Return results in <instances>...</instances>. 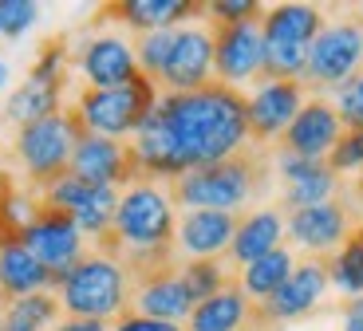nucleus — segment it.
Returning a JSON list of instances; mask_svg holds the SVG:
<instances>
[{"mask_svg": "<svg viewBox=\"0 0 363 331\" xmlns=\"http://www.w3.org/2000/svg\"><path fill=\"white\" fill-rule=\"evenodd\" d=\"M158 115L166 118L186 174L233 158L249 142V99L225 83H206L186 95H158Z\"/></svg>", "mask_w": 363, "mask_h": 331, "instance_id": "f257e3e1", "label": "nucleus"}, {"mask_svg": "<svg viewBox=\"0 0 363 331\" xmlns=\"http://www.w3.org/2000/svg\"><path fill=\"white\" fill-rule=\"evenodd\" d=\"M269 186V158L261 150H237L233 158L198 166V170L182 174L166 181L174 206L182 209H221V213H241L245 201L264 193Z\"/></svg>", "mask_w": 363, "mask_h": 331, "instance_id": "f03ea898", "label": "nucleus"}, {"mask_svg": "<svg viewBox=\"0 0 363 331\" xmlns=\"http://www.w3.org/2000/svg\"><path fill=\"white\" fill-rule=\"evenodd\" d=\"M83 135H87V126H83V118L75 107L20 126L16 142H12V154H16V162L24 166L28 189H32V193L44 189L48 181H55L60 174L72 170L75 142H79Z\"/></svg>", "mask_w": 363, "mask_h": 331, "instance_id": "7ed1b4c3", "label": "nucleus"}, {"mask_svg": "<svg viewBox=\"0 0 363 331\" xmlns=\"http://www.w3.org/2000/svg\"><path fill=\"white\" fill-rule=\"evenodd\" d=\"M324 32V12L312 4H277L264 9L261 36H264V67L261 83L277 79H304L308 47Z\"/></svg>", "mask_w": 363, "mask_h": 331, "instance_id": "20e7f679", "label": "nucleus"}, {"mask_svg": "<svg viewBox=\"0 0 363 331\" xmlns=\"http://www.w3.org/2000/svg\"><path fill=\"white\" fill-rule=\"evenodd\" d=\"M60 304L67 315H79V320H118V315L130 308V284L127 272L118 269L115 260L91 252L60 280Z\"/></svg>", "mask_w": 363, "mask_h": 331, "instance_id": "39448f33", "label": "nucleus"}, {"mask_svg": "<svg viewBox=\"0 0 363 331\" xmlns=\"http://www.w3.org/2000/svg\"><path fill=\"white\" fill-rule=\"evenodd\" d=\"M155 103H158V83L146 79L143 72L127 87H111V91L83 87L75 95V111H79L87 135H103V138L135 135L143 118L155 111Z\"/></svg>", "mask_w": 363, "mask_h": 331, "instance_id": "423d86ee", "label": "nucleus"}, {"mask_svg": "<svg viewBox=\"0 0 363 331\" xmlns=\"http://www.w3.org/2000/svg\"><path fill=\"white\" fill-rule=\"evenodd\" d=\"M363 67V16L340 20V24H324L316 40L308 47V67H304V91L332 87L347 83L352 75H359Z\"/></svg>", "mask_w": 363, "mask_h": 331, "instance_id": "0eeeda50", "label": "nucleus"}, {"mask_svg": "<svg viewBox=\"0 0 363 331\" xmlns=\"http://www.w3.org/2000/svg\"><path fill=\"white\" fill-rule=\"evenodd\" d=\"M328 284H332V280H328V257H312V260H304V264H296L292 276L284 280L264 304H253L245 331L284 327V323H296V320H304V315H312L320 304V296L328 292Z\"/></svg>", "mask_w": 363, "mask_h": 331, "instance_id": "6e6552de", "label": "nucleus"}, {"mask_svg": "<svg viewBox=\"0 0 363 331\" xmlns=\"http://www.w3.org/2000/svg\"><path fill=\"white\" fill-rule=\"evenodd\" d=\"M20 245L52 272V288H60V280L83 260V233L75 229L72 213L52 209V206H44V201L36 206V217H32V225L24 229V241Z\"/></svg>", "mask_w": 363, "mask_h": 331, "instance_id": "1a4fd4ad", "label": "nucleus"}, {"mask_svg": "<svg viewBox=\"0 0 363 331\" xmlns=\"http://www.w3.org/2000/svg\"><path fill=\"white\" fill-rule=\"evenodd\" d=\"M209 36H213V75H218V83L237 87L245 79H261V67H264L261 20H249V24L209 20Z\"/></svg>", "mask_w": 363, "mask_h": 331, "instance_id": "9d476101", "label": "nucleus"}, {"mask_svg": "<svg viewBox=\"0 0 363 331\" xmlns=\"http://www.w3.org/2000/svg\"><path fill=\"white\" fill-rule=\"evenodd\" d=\"M72 174L79 181H87V186H115V189L143 181L135 150L123 146L118 138H103V135H83L79 142H75Z\"/></svg>", "mask_w": 363, "mask_h": 331, "instance_id": "9b49d317", "label": "nucleus"}, {"mask_svg": "<svg viewBox=\"0 0 363 331\" xmlns=\"http://www.w3.org/2000/svg\"><path fill=\"white\" fill-rule=\"evenodd\" d=\"M209 75H213V36H209V28H178L158 87H166V95H186V91L206 87Z\"/></svg>", "mask_w": 363, "mask_h": 331, "instance_id": "f8f14e48", "label": "nucleus"}, {"mask_svg": "<svg viewBox=\"0 0 363 331\" xmlns=\"http://www.w3.org/2000/svg\"><path fill=\"white\" fill-rule=\"evenodd\" d=\"M344 135V123H340L336 107L324 103V99H308L300 115L292 118V126L281 135V154H296V158L308 162H324L332 154V146Z\"/></svg>", "mask_w": 363, "mask_h": 331, "instance_id": "ddd939ff", "label": "nucleus"}, {"mask_svg": "<svg viewBox=\"0 0 363 331\" xmlns=\"http://www.w3.org/2000/svg\"><path fill=\"white\" fill-rule=\"evenodd\" d=\"M355 217L347 209V201H324V206H308V209H292L284 229L289 237L308 252H332L347 241V233L355 229Z\"/></svg>", "mask_w": 363, "mask_h": 331, "instance_id": "4468645a", "label": "nucleus"}, {"mask_svg": "<svg viewBox=\"0 0 363 331\" xmlns=\"http://www.w3.org/2000/svg\"><path fill=\"white\" fill-rule=\"evenodd\" d=\"M304 107V83L300 79H277L261 83L249 99V138L253 142H272L292 126V118Z\"/></svg>", "mask_w": 363, "mask_h": 331, "instance_id": "2eb2a0df", "label": "nucleus"}, {"mask_svg": "<svg viewBox=\"0 0 363 331\" xmlns=\"http://www.w3.org/2000/svg\"><path fill=\"white\" fill-rule=\"evenodd\" d=\"M245 213H221V209H186L178 217V252H186L190 260H218L221 252H229L233 233Z\"/></svg>", "mask_w": 363, "mask_h": 331, "instance_id": "dca6fc26", "label": "nucleus"}, {"mask_svg": "<svg viewBox=\"0 0 363 331\" xmlns=\"http://www.w3.org/2000/svg\"><path fill=\"white\" fill-rule=\"evenodd\" d=\"M75 63H79L87 87L95 91H111V87H127L138 75V60L135 47L123 44L118 36H95L75 52Z\"/></svg>", "mask_w": 363, "mask_h": 331, "instance_id": "f3484780", "label": "nucleus"}, {"mask_svg": "<svg viewBox=\"0 0 363 331\" xmlns=\"http://www.w3.org/2000/svg\"><path fill=\"white\" fill-rule=\"evenodd\" d=\"M127 312L146 315V320H162V323H182V320H190L194 300L186 292V284H182L178 269H170V272H158V276H146L138 284H130Z\"/></svg>", "mask_w": 363, "mask_h": 331, "instance_id": "a211bd4d", "label": "nucleus"}, {"mask_svg": "<svg viewBox=\"0 0 363 331\" xmlns=\"http://www.w3.org/2000/svg\"><path fill=\"white\" fill-rule=\"evenodd\" d=\"M277 170L284 178V209H308V206H324L332 201L340 189V178L328 170V162H308L296 154H281Z\"/></svg>", "mask_w": 363, "mask_h": 331, "instance_id": "6ab92c4d", "label": "nucleus"}, {"mask_svg": "<svg viewBox=\"0 0 363 331\" xmlns=\"http://www.w3.org/2000/svg\"><path fill=\"white\" fill-rule=\"evenodd\" d=\"M201 12H206V4H194V0H118V4H103L99 20H118L146 36V32L178 28L182 20L201 16Z\"/></svg>", "mask_w": 363, "mask_h": 331, "instance_id": "aec40b11", "label": "nucleus"}, {"mask_svg": "<svg viewBox=\"0 0 363 331\" xmlns=\"http://www.w3.org/2000/svg\"><path fill=\"white\" fill-rule=\"evenodd\" d=\"M284 241V213L281 209H253L241 217L229 245V260L233 264H253V260L269 257L272 249H281Z\"/></svg>", "mask_w": 363, "mask_h": 331, "instance_id": "412c9836", "label": "nucleus"}, {"mask_svg": "<svg viewBox=\"0 0 363 331\" xmlns=\"http://www.w3.org/2000/svg\"><path fill=\"white\" fill-rule=\"evenodd\" d=\"M249 312H253V304H249L245 288H241V280H233L218 296H209L206 304L194 308L186 323H190V331H245Z\"/></svg>", "mask_w": 363, "mask_h": 331, "instance_id": "4be33fe9", "label": "nucleus"}, {"mask_svg": "<svg viewBox=\"0 0 363 331\" xmlns=\"http://www.w3.org/2000/svg\"><path fill=\"white\" fill-rule=\"evenodd\" d=\"M52 288V272L40 264L24 245H9L0 249V300L12 304L20 296H36Z\"/></svg>", "mask_w": 363, "mask_h": 331, "instance_id": "5701e85b", "label": "nucleus"}, {"mask_svg": "<svg viewBox=\"0 0 363 331\" xmlns=\"http://www.w3.org/2000/svg\"><path fill=\"white\" fill-rule=\"evenodd\" d=\"M64 111V87H55V83H20L16 91L9 95V103H4V111H0V118L4 123H12L20 130V126L36 123V118H48V115H60Z\"/></svg>", "mask_w": 363, "mask_h": 331, "instance_id": "b1692460", "label": "nucleus"}, {"mask_svg": "<svg viewBox=\"0 0 363 331\" xmlns=\"http://www.w3.org/2000/svg\"><path fill=\"white\" fill-rule=\"evenodd\" d=\"M60 296L36 292V296H20L12 304H4V331H52L60 323Z\"/></svg>", "mask_w": 363, "mask_h": 331, "instance_id": "393cba45", "label": "nucleus"}, {"mask_svg": "<svg viewBox=\"0 0 363 331\" xmlns=\"http://www.w3.org/2000/svg\"><path fill=\"white\" fill-rule=\"evenodd\" d=\"M292 269H296V264H292V252L281 245V249H272L269 257H261V260H253V264H245V272H241L237 280H241V288H245L249 300L264 304V300H269V296L292 276Z\"/></svg>", "mask_w": 363, "mask_h": 331, "instance_id": "a878e982", "label": "nucleus"}, {"mask_svg": "<svg viewBox=\"0 0 363 331\" xmlns=\"http://www.w3.org/2000/svg\"><path fill=\"white\" fill-rule=\"evenodd\" d=\"M328 280H332L340 292H347L352 300L363 296V221L355 225L352 233H347V241L328 257Z\"/></svg>", "mask_w": 363, "mask_h": 331, "instance_id": "bb28decb", "label": "nucleus"}, {"mask_svg": "<svg viewBox=\"0 0 363 331\" xmlns=\"http://www.w3.org/2000/svg\"><path fill=\"white\" fill-rule=\"evenodd\" d=\"M118 189L115 186H91L87 193H83V201L72 209V221L79 233L87 237H103L115 225V213H118Z\"/></svg>", "mask_w": 363, "mask_h": 331, "instance_id": "cd10ccee", "label": "nucleus"}, {"mask_svg": "<svg viewBox=\"0 0 363 331\" xmlns=\"http://www.w3.org/2000/svg\"><path fill=\"white\" fill-rule=\"evenodd\" d=\"M178 276H182V284H186V292H190V300H194V308L198 304H206L209 296H218L225 284H233V272L225 269V260H186L178 269Z\"/></svg>", "mask_w": 363, "mask_h": 331, "instance_id": "c85d7f7f", "label": "nucleus"}, {"mask_svg": "<svg viewBox=\"0 0 363 331\" xmlns=\"http://www.w3.org/2000/svg\"><path fill=\"white\" fill-rule=\"evenodd\" d=\"M67 63H72V55H67V36L64 32H60V36H48L44 44H40V55H36V63H32L28 79L64 87L67 83Z\"/></svg>", "mask_w": 363, "mask_h": 331, "instance_id": "c756f323", "label": "nucleus"}, {"mask_svg": "<svg viewBox=\"0 0 363 331\" xmlns=\"http://www.w3.org/2000/svg\"><path fill=\"white\" fill-rule=\"evenodd\" d=\"M174 32H178V28H162V32H146V36L138 40L135 60H138V72H143L146 79H155V83L162 79L170 47H174Z\"/></svg>", "mask_w": 363, "mask_h": 331, "instance_id": "7c9ffc66", "label": "nucleus"}, {"mask_svg": "<svg viewBox=\"0 0 363 331\" xmlns=\"http://www.w3.org/2000/svg\"><path fill=\"white\" fill-rule=\"evenodd\" d=\"M324 162H328V170H332V174L363 170V126L344 130V135H340V142L332 146V154H328Z\"/></svg>", "mask_w": 363, "mask_h": 331, "instance_id": "2f4dec72", "label": "nucleus"}, {"mask_svg": "<svg viewBox=\"0 0 363 331\" xmlns=\"http://www.w3.org/2000/svg\"><path fill=\"white\" fill-rule=\"evenodd\" d=\"M336 115L344 123V130L363 126V75H352L347 83L336 87Z\"/></svg>", "mask_w": 363, "mask_h": 331, "instance_id": "473e14b6", "label": "nucleus"}, {"mask_svg": "<svg viewBox=\"0 0 363 331\" xmlns=\"http://www.w3.org/2000/svg\"><path fill=\"white\" fill-rule=\"evenodd\" d=\"M36 16H40V9L28 4V0H0V36H9V40L24 36L28 28L36 24Z\"/></svg>", "mask_w": 363, "mask_h": 331, "instance_id": "72a5a7b5", "label": "nucleus"}, {"mask_svg": "<svg viewBox=\"0 0 363 331\" xmlns=\"http://www.w3.org/2000/svg\"><path fill=\"white\" fill-rule=\"evenodd\" d=\"M206 12L218 24H249V20H264V9L257 0H218V4H206Z\"/></svg>", "mask_w": 363, "mask_h": 331, "instance_id": "f704fd0d", "label": "nucleus"}, {"mask_svg": "<svg viewBox=\"0 0 363 331\" xmlns=\"http://www.w3.org/2000/svg\"><path fill=\"white\" fill-rule=\"evenodd\" d=\"M111 331H182V327H178V323H162V320H146V315L123 312Z\"/></svg>", "mask_w": 363, "mask_h": 331, "instance_id": "c9c22d12", "label": "nucleus"}, {"mask_svg": "<svg viewBox=\"0 0 363 331\" xmlns=\"http://www.w3.org/2000/svg\"><path fill=\"white\" fill-rule=\"evenodd\" d=\"M52 331H107V323H103V320H79V315H67V320H60Z\"/></svg>", "mask_w": 363, "mask_h": 331, "instance_id": "e433bc0d", "label": "nucleus"}, {"mask_svg": "<svg viewBox=\"0 0 363 331\" xmlns=\"http://www.w3.org/2000/svg\"><path fill=\"white\" fill-rule=\"evenodd\" d=\"M344 331H363V296L344 304Z\"/></svg>", "mask_w": 363, "mask_h": 331, "instance_id": "4c0bfd02", "label": "nucleus"}, {"mask_svg": "<svg viewBox=\"0 0 363 331\" xmlns=\"http://www.w3.org/2000/svg\"><path fill=\"white\" fill-rule=\"evenodd\" d=\"M352 193H355V197H359V201H363V170H359V178H355V186H352Z\"/></svg>", "mask_w": 363, "mask_h": 331, "instance_id": "58836bf2", "label": "nucleus"}, {"mask_svg": "<svg viewBox=\"0 0 363 331\" xmlns=\"http://www.w3.org/2000/svg\"><path fill=\"white\" fill-rule=\"evenodd\" d=\"M4 83H9V67H4V63H0V87H4Z\"/></svg>", "mask_w": 363, "mask_h": 331, "instance_id": "ea45409f", "label": "nucleus"}, {"mask_svg": "<svg viewBox=\"0 0 363 331\" xmlns=\"http://www.w3.org/2000/svg\"><path fill=\"white\" fill-rule=\"evenodd\" d=\"M0 331H4V312H0Z\"/></svg>", "mask_w": 363, "mask_h": 331, "instance_id": "a19ab883", "label": "nucleus"}, {"mask_svg": "<svg viewBox=\"0 0 363 331\" xmlns=\"http://www.w3.org/2000/svg\"><path fill=\"white\" fill-rule=\"evenodd\" d=\"M264 331H284V327H264Z\"/></svg>", "mask_w": 363, "mask_h": 331, "instance_id": "79ce46f5", "label": "nucleus"}]
</instances>
